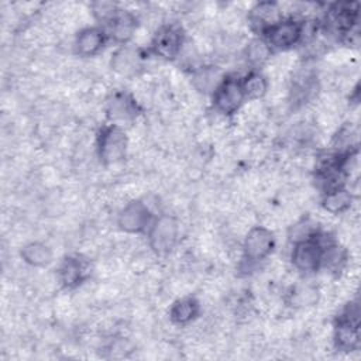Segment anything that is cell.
I'll use <instances>...</instances> for the list:
<instances>
[{"label":"cell","mask_w":361,"mask_h":361,"mask_svg":"<svg viewBox=\"0 0 361 361\" xmlns=\"http://www.w3.org/2000/svg\"><path fill=\"white\" fill-rule=\"evenodd\" d=\"M109 117L111 120H130L137 114V106L131 97L124 93L113 94L111 100L109 102Z\"/></svg>","instance_id":"ac0fdd59"},{"label":"cell","mask_w":361,"mask_h":361,"mask_svg":"<svg viewBox=\"0 0 361 361\" xmlns=\"http://www.w3.org/2000/svg\"><path fill=\"white\" fill-rule=\"evenodd\" d=\"M109 34L116 42L126 44L131 39L137 30V18L133 13L118 8L113 18L106 24Z\"/></svg>","instance_id":"30bf717a"},{"label":"cell","mask_w":361,"mask_h":361,"mask_svg":"<svg viewBox=\"0 0 361 361\" xmlns=\"http://www.w3.org/2000/svg\"><path fill=\"white\" fill-rule=\"evenodd\" d=\"M111 65L117 72L131 75L137 71V68H140V54L133 48L123 47L113 55Z\"/></svg>","instance_id":"ffe728a7"},{"label":"cell","mask_w":361,"mask_h":361,"mask_svg":"<svg viewBox=\"0 0 361 361\" xmlns=\"http://www.w3.org/2000/svg\"><path fill=\"white\" fill-rule=\"evenodd\" d=\"M334 344L341 351H353L360 347V323L338 317L334 329Z\"/></svg>","instance_id":"4fadbf2b"},{"label":"cell","mask_w":361,"mask_h":361,"mask_svg":"<svg viewBox=\"0 0 361 361\" xmlns=\"http://www.w3.org/2000/svg\"><path fill=\"white\" fill-rule=\"evenodd\" d=\"M106 39V31L96 27L85 28L75 38V52L80 56H93L104 47Z\"/></svg>","instance_id":"8fae6325"},{"label":"cell","mask_w":361,"mask_h":361,"mask_svg":"<svg viewBox=\"0 0 361 361\" xmlns=\"http://www.w3.org/2000/svg\"><path fill=\"white\" fill-rule=\"evenodd\" d=\"M127 135L116 124L104 127L99 135V157L104 164H116L126 157Z\"/></svg>","instance_id":"5b68a950"},{"label":"cell","mask_w":361,"mask_h":361,"mask_svg":"<svg viewBox=\"0 0 361 361\" xmlns=\"http://www.w3.org/2000/svg\"><path fill=\"white\" fill-rule=\"evenodd\" d=\"M331 241H324V234L317 231L312 238L296 241L292 250V264L296 269L312 274L320 269L323 247Z\"/></svg>","instance_id":"6da1fadb"},{"label":"cell","mask_w":361,"mask_h":361,"mask_svg":"<svg viewBox=\"0 0 361 361\" xmlns=\"http://www.w3.org/2000/svg\"><path fill=\"white\" fill-rule=\"evenodd\" d=\"M358 20V3L357 1H341L334 3L327 11V27L337 34L345 37L351 32Z\"/></svg>","instance_id":"9c48e42d"},{"label":"cell","mask_w":361,"mask_h":361,"mask_svg":"<svg viewBox=\"0 0 361 361\" xmlns=\"http://www.w3.org/2000/svg\"><path fill=\"white\" fill-rule=\"evenodd\" d=\"M179 226L178 221L166 214H162L152 220L148 228L149 245L158 255H165L172 251L178 241Z\"/></svg>","instance_id":"7a4b0ae2"},{"label":"cell","mask_w":361,"mask_h":361,"mask_svg":"<svg viewBox=\"0 0 361 361\" xmlns=\"http://www.w3.org/2000/svg\"><path fill=\"white\" fill-rule=\"evenodd\" d=\"M348 252L344 247L331 241L323 247L322 254V265L320 268H326L330 272H340L347 264Z\"/></svg>","instance_id":"e0dca14e"},{"label":"cell","mask_w":361,"mask_h":361,"mask_svg":"<svg viewBox=\"0 0 361 361\" xmlns=\"http://www.w3.org/2000/svg\"><path fill=\"white\" fill-rule=\"evenodd\" d=\"M21 258L31 267H45L52 261V251L47 244L32 241L23 247Z\"/></svg>","instance_id":"d6986e66"},{"label":"cell","mask_w":361,"mask_h":361,"mask_svg":"<svg viewBox=\"0 0 361 361\" xmlns=\"http://www.w3.org/2000/svg\"><path fill=\"white\" fill-rule=\"evenodd\" d=\"M271 54L272 49L262 37L251 39L245 48V58L254 66L264 65L269 59Z\"/></svg>","instance_id":"7402d4cb"},{"label":"cell","mask_w":361,"mask_h":361,"mask_svg":"<svg viewBox=\"0 0 361 361\" xmlns=\"http://www.w3.org/2000/svg\"><path fill=\"white\" fill-rule=\"evenodd\" d=\"M351 202H353L351 192L345 186H341V188H337V189L323 193L322 206L329 213L340 214V213L345 212L347 209H350Z\"/></svg>","instance_id":"2e32d148"},{"label":"cell","mask_w":361,"mask_h":361,"mask_svg":"<svg viewBox=\"0 0 361 361\" xmlns=\"http://www.w3.org/2000/svg\"><path fill=\"white\" fill-rule=\"evenodd\" d=\"M241 87L245 96V100L261 99L268 90V80L259 72H250L244 79H241Z\"/></svg>","instance_id":"44dd1931"},{"label":"cell","mask_w":361,"mask_h":361,"mask_svg":"<svg viewBox=\"0 0 361 361\" xmlns=\"http://www.w3.org/2000/svg\"><path fill=\"white\" fill-rule=\"evenodd\" d=\"M275 248V237L265 227H254L248 231L244 244L243 252L244 259L248 262H259L265 259Z\"/></svg>","instance_id":"8992f818"},{"label":"cell","mask_w":361,"mask_h":361,"mask_svg":"<svg viewBox=\"0 0 361 361\" xmlns=\"http://www.w3.org/2000/svg\"><path fill=\"white\" fill-rule=\"evenodd\" d=\"M183 31L179 25H164L154 35L151 42V51L164 59H173L179 55L183 44Z\"/></svg>","instance_id":"ba28073f"},{"label":"cell","mask_w":361,"mask_h":361,"mask_svg":"<svg viewBox=\"0 0 361 361\" xmlns=\"http://www.w3.org/2000/svg\"><path fill=\"white\" fill-rule=\"evenodd\" d=\"M92 10H93V16L99 21H102L103 24H107L113 18V16L117 13L118 7L111 1H96L93 3Z\"/></svg>","instance_id":"cb8c5ba5"},{"label":"cell","mask_w":361,"mask_h":361,"mask_svg":"<svg viewBox=\"0 0 361 361\" xmlns=\"http://www.w3.org/2000/svg\"><path fill=\"white\" fill-rule=\"evenodd\" d=\"M199 309V302L195 298H182L171 306L169 317L175 324H188L197 317Z\"/></svg>","instance_id":"9a60e30c"},{"label":"cell","mask_w":361,"mask_h":361,"mask_svg":"<svg viewBox=\"0 0 361 361\" xmlns=\"http://www.w3.org/2000/svg\"><path fill=\"white\" fill-rule=\"evenodd\" d=\"M245 102V96L241 87V79L235 76L224 78L214 90L213 104L217 111L230 116L234 114Z\"/></svg>","instance_id":"277c9868"},{"label":"cell","mask_w":361,"mask_h":361,"mask_svg":"<svg viewBox=\"0 0 361 361\" xmlns=\"http://www.w3.org/2000/svg\"><path fill=\"white\" fill-rule=\"evenodd\" d=\"M154 217L141 200H131L118 213L117 224L126 233H142L149 228Z\"/></svg>","instance_id":"52a82bcc"},{"label":"cell","mask_w":361,"mask_h":361,"mask_svg":"<svg viewBox=\"0 0 361 361\" xmlns=\"http://www.w3.org/2000/svg\"><path fill=\"white\" fill-rule=\"evenodd\" d=\"M303 37V21L298 20H281L272 27H269L262 38L271 47V49H289L298 45Z\"/></svg>","instance_id":"3957f363"},{"label":"cell","mask_w":361,"mask_h":361,"mask_svg":"<svg viewBox=\"0 0 361 361\" xmlns=\"http://www.w3.org/2000/svg\"><path fill=\"white\" fill-rule=\"evenodd\" d=\"M281 20H282V16H281V10H279L278 4L271 3V1H262V3L255 4L250 13L251 25L261 35L269 27H272L274 24H276Z\"/></svg>","instance_id":"7c38bea8"},{"label":"cell","mask_w":361,"mask_h":361,"mask_svg":"<svg viewBox=\"0 0 361 361\" xmlns=\"http://www.w3.org/2000/svg\"><path fill=\"white\" fill-rule=\"evenodd\" d=\"M58 276L63 286L75 288L86 276V265L82 259L76 257H68L59 265Z\"/></svg>","instance_id":"5bb4252c"},{"label":"cell","mask_w":361,"mask_h":361,"mask_svg":"<svg viewBox=\"0 0 361 361\" xmlns=\"http://www.w3.org/2000/svg\"><path fill=\"white\" fill-rule=\"evenodd\" d=\"M316 233H317V226H316L312 220L305 219V220L296 223V224L292 227L290 238H292L293 243H296V241H302V240L312 238Z\"/></svg>","instance_id":"603a6c76"}]
</instances>
